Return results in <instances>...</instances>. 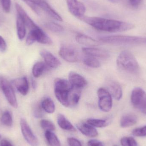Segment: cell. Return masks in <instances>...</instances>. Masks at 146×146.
Segmentation results:
<instances>
[{"label": "cell", "instance_id": "obj_1", "mask_svg": "<svg viewBox=\"0 0 146 146\" xmlns=\"http://www.w3.org/2000/svg\"><path fill=\"white\" fill-rule=\"evenodd\" d=\"M86 24L99 31L110 33L121 32L133 29V24L100 17L82 16L80 18Z\"/></svg>", "mask_w": 146, "mask_h": 146}, {"label": "cell", "instance_id": "obj_2", "mask_svg": "<svg viewBox=\"0 0 146 146\" xmlns=\"http://www.w3.org/2000/svg\"><path fill=\"white\" fill-rule=\"evenodd\" d=\"M54 88L57 100L65 107H70V98L74 88L69 80L57 78L55 80Z\"/></svg>", "mask_w": 146, "mask_h": 146}, {"label": "cell", "instance_id": "obj_3", "mask_svg": "<svg viewBox=\"0 0 146 146\" xmlns=\"http://www.w3.org/2000/svg\"><path fill=\"white\" fill-rule=\"evenodd\" d=\"M116 62L118 68L125 72L135 74L139 71V66L136 58L128 50H123L121 52Z\"/></svg>", "mask_w": 146, "mask_h": 146}, {"label": "cell", "instance_id": "obj_4", "mask_svg": "<svg viewBox=\"0 0 146 146\" xmlns=\"http://www.w3.org/2000/svg\"><path fill=\"white\" fill-rule=\"evenodd\" d=\"M99 40L100 42L113 45L146 44V37L135 36L121 35L105 36L100 37Z\"/></svg>", "mask_w": 146, "mask_h": 146}, {"label": "cell", "instance_id": "obj_5", "mask_svg": "<svg viewBox=\"0 0 146 146\" xmlns=\"http://www.w3.org/2000/svg\"><path fill=\"white\" fill-rule=\"evenodd\" d=\"M36 42L48 45L53 44L51 38L39 27L30 31L27 37V45H31Z\"/></svg>", "mask_w": 146, "mask_h": 146}, {"label": "cell", "instance_id": "obj_6", "mask_svg": "<svg viewBox=\"0 0 146 146\" xmlns=\"http://www.w3.org/2000/svg\"><path fill=\"white\" fill-rule=\"evenodd\" d=\"M131 101L134 107L146 115V93L143 89L137 87L133 90Z\"/></svg>", "mask_w": 146, "mask_h": 146}, {"label": "cell", "instance_id": "obj_7", "mask_svg": "<svg viewBox=\"0 0 146 146\" xmlns=\"http://www.w3.org/2000/svg\"><path fill=\"white\" fill-rule=\"evenodd\" d=\"M98 98V106L104 112H109L112 107V99L110 93L105 88H100L97 92Z\"/></svg>", "mask_w": 146, "mask_h": 146}, {"label": "cell", "instance_id": "obj_8", "mask_svg": "<svg viewBox=\"0 0 146 146\" xmlns=\"http://www.w3.org/2000/svg\"><path fill=\"white\" fill-rule=\"evenodd\" d=\"M0 86L9 104L14 108L18 107V103L13 88L9 82L3 78L0 79Z\"/></svg>", "mask_w": 146, "mask_h": 146}, {"label": "cell", "instance_id": "obj_9", "mask_svg": "<svg viewBox=\"0 0 146 146\" xmlns=\"http://www.w3.org/2000/svg\"><path fill=\"white\" fill-rule=\"evenodd\" d=\"M59 53L60 56L67 62L74 63L79 60V52L74 47L70 44L62 45Z\"/></svg>", "mask_w": 146, "mask_h": 146}, {"label": "cell", "instance_id": "obj_10", "mask_svg": "<svg viewBox=\"0 0 146 146\" xmlns=\"http://www.w3.org/2000/svg\"><path fill=\"white\" fill-rule=\"evenodd\" d=\"M21 129L23 137L31 146H38V139L33 134L26 120L21 118L20 121Z\"/></svg>", "mask_w": 146, "mask_h": 146}, {"label": "cell", "instance_id": "obj_11", "mask_svg": "<svg viewBox=\"0 0 146 146\" xmlns=\"http://www.w3.org/2000/svg\"><path fill=\"white\" fill-rule=\"evenodd\" d=\"M67 4L70 13L79 19L84 16L86 7L82 3L78 0H66Z\"/></svg>", "mask_w": 146, "mask_h": 146}, {"label": "cell", "instance_id": "obj_12", "mask_svg": "<svg viewBox=\"0 0 146 146\" xmlns=\"http://www.w3.org/2000/svg\"><path fill=\"white\" fill-rule=\"evenodd\" d=\"M69 81L74 88L81 90L86 86L87 82L85 78L78 73L74 72L69 73Z\"/></svg>", "mask_w": 146, "mask_h": 146}, {"label": "cell", "instance_id": "obj_13", "mask_svg": "<svg viewBox=\"0 0 146 146\" xmlns=\"http://www.w3.org/2000/svg\"><path fill=\"white\" fill-rule=\"evenodd\" d=\"M107 91L110 93L111 97L117 100L121 99L123 95L122 89L121 85L115 81H108L106 83Z\"/></svg>", "mask_w": 146, "mask_h": 146}, {"label": "cell", "instance_id": "obj_14", "mask_svg": "<svg viewBox=\"0 0 146 146\" xmlns=\"http://www.w3.org/2000/svg\"><path fill=\"white\" fill-rule=\"evenodd\" d=\"M40 54L44 60L46 65L53 68H56L60 66L61 63L58 58L48 50H43L40 52Z\"/></svg>", "mask_w": 146, "mask_h": 146}, {"label": "cell", "instance_id": "obj_15", "mask_svg": "<svg viewBox=\"0 0 146 146\" xmlns=\"http://www.w3.org/2000/svg\"><path fill=\"white\" fill-rule=\"evenodd\" d=\"M15 7L18 13V15L22 19L26 27H27L30 31L38 27L28 16V15L26 13L23 8L19 3H15Z\"/></svg>", "mask_w": 146, "mask_h": 146}, {"label": "cell", "instance_id": "obj_16", "mask_svg": "<svg viewBox=\"0 0 146 146\" xmlns=\"http://www.w3.org/2000/svg\"><path fill=\"white\" fill-rule=\"evenodd\" d=\"M36 5L54 19L58 21H62L61 17L50 7L45 0H39L37 2Z\"/></svg>", "mask_w": 146, "mask_h": 146}, {"label": "cell", "instance_id": "obj_17", "mask_svg": "<svg viewBox=\"0 0 146 146\" xmlns=\"http://www.w3.org/2000/svg\"><path fill=\"white\" fill-rule=\"evenodd\" d=\"M82 51L88 56H92L96 58L106 59L110 57V54L106 50L94 47L83 48Z\"/></svg>", "mask_w": 146, "mask_h": 146}, {"label": "cell", "instance_id": "obj_18", "mask_svg": "<svg viewBox=\"0 0 146 146\" xmlns=\"http://www.w3.org/2000/svg\"><path fill=\"white\" fill-rule=\"evenodd\" d=\"M12 82L20 93L24 96L27 94L29 89V83L26 76L15 79Z\"/></svg>", "mask_w": 146, "mask_h": 146}, {"label": "cell", "instance_id": "obj_19", "mask_svg": "<svg viewBox=\"0 0 146 146\" xmlns=\"http://www.w3.org/2000/svg\"><path fill=\"white\" fill-rule=\"evenodd\" d=\"M77 127L83 135L87 137L93 138L98 135V133L95 128L87 123H80L77 125Z\"/></svg>", "mask_w": 146, "mask_h": 146}, {"label": "cell", "instance_id": "obj_20", "mask_svg": "<svg viewBox=\"0 0 146 146\" xmlns=\"http://www.w3.org/2000/svg\"><path fill=\"white\" fill-rule=\"evenodd\" d=\"M76 40L80 44L88 47H94L100 44V42L84 34H78L76 37Z\"/></svg>", "mask_w": 146, "mask_h": 146}, {"label": "cell", "instance_id": "obj_21", "mask_svg": "<svg viewBox=\"0 0 146 146\" xmlns=\"http://www.w3.org/2000/svg\"><path fill=\"white\" fill-rule=\"evenodd\" d=\"M57 121L58 125L62 129L71 132L76 131V129L74 127L62 114H60L58 115Z\"/></svg>", "mask_w": 146, "mask_h": 146}, {"label": "cell", "instance_id": "obj_22", "mask_svg": "<svg viewBox=\"0 0 146 146\" xmlns=\"http://www.w3.org/2000/svg\"><path fill=\"white\" fill-rule=\"evenodd\" d=\"M138 118L135 115L127 114L122 117L120 121V126L122 128L131 127L137 123Z\"/></svg>", "mask_w": 146, "mask_h": 146}, {"label": "cell", "instance_id": "obj_23", "mask_svg": "<svg viewBox=\"0 0 146 146\" xmlns=\"http://www.w3.org/2000/svg\"><path fill=\"white\" fill-rule=\"evenodd\" d=\"M44 136L50 146H61L60 140L52 131H45Z\"/></svg>", "mask_w": 146, "mask_h": 146}, {"label": "cell", "instance_id": "obj_24", "mask_svg": "<svg viewBox=\"0 0 146 146\" xmlns=\"http://www.w3.org/2000/svg\"><path fill=\"white\" fill-rule=\"evenodd\" d=\"M48 66L45 62H39L34 64L32 69V73L34 77L38 78L41 76L44 71L48 69Z\"/></svg>", "mask_w": 146, "mask_h": 146}, {"label": "cell", "instance_id": "obj_25", "mask_svg": "<svg viewBox=\"0 0 146 146\" xmlns=\"http://www.w3.org/2000/svg\"><path fill=\"white\" fill-rule=\"evenodd\" d=\"M16 27L18 37L20 40H22L25 38L26 33V26L22 19L18 15L16 21Z\"/></svg>", "mask_w": 146, "mask_h": 146}, {"label": "cell", "instance_id": "obj_26", "mask_svg": "<svg viewBox=\"0 0 146 146\" xmlns=\"http://www.w3.org/2000/svg\"><path fill=\"white\" fill-rule=\"evenodd\" d=\"M42 108L45 112L49 114L54 113L55 111V105L53 100L49 98H46L42 101L41 104Z\"/></svg>", "mask_w": 146, "mask_h": 146}, {"label": "cell", "instance_id": "obj_27", "mask_svg": "<svg viewBox=\"0 0 146 146\" xmlns=\"http://www.w3.org/2000/svg\"><path fill=\"white\" fill-rule=\"evenodd\" d=\"M83 62L86 66L92 68H98L101 66L99 61L92 56H87L83 60Z\"/></svg>", "mask_w": 146, "mask_h": 146}, {"label": "cell", "instance_id": "obj_28", "mask_svg": "<svg viewBox=\"0 0 146 146\" xmlns=\"http://www.w3.org/2000/svg\"><path fill=\"white\" fill-rule=\"evenodd\" d=\"M87 123L95 128L104 127L109 124L108 121L104 119H89L87 121Z\"/></svg>", "mask_w": 146, "mask_h": 146}, {"label": "cell", "instance_id": "obj_29", "mask_svg": "<svg viewBox=\"0 0 146 146\" xmlns=\"http://www.w3.org/2000/svg\"><path fill=\"white\" fill-rule=\"evenodd\" d=\"M1 122L3 125L7 127H10L13 123V117L12 115L9 111H4L1 118Z\"/></svg>", "mask_w": 146, "mask_h": 146}, {"label": "cell", "instance_id": "obj_30", "mask_svg": "<svg viewBox=\"0 0 146 146\" xmlns=\"http://www.w3.org/2000/svg\"><path fill=\"white\" fill-rule=\"evenodd\" d=\"M40 126L41 127L46 131H54L56 129L54 124L51 121L47 119H42L40 121Z\"/></svg>", "mask_w": 146, "mask_h": 146}, {"label": "cell", "instance_id": "obj_31", "mask_svg": "<svg viewBox=\"0 0 146 146\" xmlns=\"http://www.w3.org/2000/svg\"><path fill=\"white\" fill-rule=\"evenodd\" d=\"M45 27L54 33H61L63 31L64 29L62 26L54 22H49L44 25Z\"/></svg>", "mask_w": 146, "mask_h": 146}, {"label": "cell", "instance_id": "obj_32", "mask_svg": "<svg viewBox=\"0 0 146 146\" xmlns=\"http://www.w3.org/2000/svg\"><path fill=\"white\" fill-rule=\"evenodd\" d=\"M122 146H139L135 139L132 137H123L121 140Z\"/></svg>", "mask_w": 146, "mask_h": 146}, {"label": "cell", "instance_id": "obj_33", "mask_svg": "<svg viewBox=\"0 0 146 146\" xmlns=\"http://www.w3.org/2000/svg\"><path fill=\"white\" fill-rule=\"evenodd\" d=\"M25 1L36 13L39 15L40 13V9L36 6V3L39 0H22Z\"/></svg>", "mask_w": 146, "mask_h": 146}, {"label": "cell", "instance_id": "obj_34", "mask_svg": "<svg viewBox=\"0 0 146 146\" xmlns=\"http://www.w3.org/2000/svg\"><path fill=\"white\" fill-rule=\"evenodd\" d=\"M132 134L133 135L137 137L146 136V125L134 129Z\"/></svg>", "mask_w": 146, "mask_h": 146}, {"label": "cell", "instance_id": "obj_35", "mask_svg": "<svg viewBox=\"0 0 146 146\" xmlns=\"http://www.w3.org/2000/svg\"><path fill=\"white\" fill-rule=\"evenodd\" d=\"M43 109L41 105H36L33 109V115L36 118H41L44 115Z\"/></svg>", "mask_w": 146, "mask_h": 146}, {"label": "cell", "instance_id": "obj_36", "mask_svg": "<svg viewBox=\"0 0 146 146\" xmlns=\"http://www.w3.org/2000/svg\"><path fill=\"white\" fill-rule=\"evenodd\" d=\"M3 9L6 13H9L11 9V0H0Z\"/></svg>", "mask_w": 146, "mask_h": 146}, {"label": "cell", "instance_id": "obj_37", "mask_svg": "<svg viewBox=\"0 0 146 146\" xmlns=\"http://www.w3.org/2000/svg\"><path fill=\"white\" fill-rule=\"evenodd\" d=\"M67 141L69 146H82L80 141L73 137L68 138Z\"/></svg>", "mask_w": 146, "mask_h": 146}, {"label": "cell", "instance_id": "obj_38", "mask_svg": "<svg viewBox=\"0 0 146 146\" xmlns=\"http://www.w3.org/2000/svg\"><path fill=\"white\" fill-rule=\"evenodd\" d=\"M87 145L88 146H104L103 142L96 139H92L88 141Z\"/></svg>", "mask_w": 146, "mask_h": 146}, {"label": "cell", "instance_id": "obj_39", "mask_svg": "<svg viewBox=\"0 0 146 146\" xmlns=\"http://www.w3.org/2000/svg\"><path fill=\"white\" fill-rule=\"evenodd\" d=\"M143 0H129V4L134 8L139 7L143 1Z\"/></svg>", "mask_w": 146, "mask_h": 146}, {"label": "cell", "instance_id": "obj_40", "mask_svg": "<svg viewBox=\"0 0 146 146\" xmlns=\"http://www.w3.org/2000/svg\"><path fill=\"white\" fill-rule=\"evenodd\" d=\"M7 49V44L4 38L0 36V51L4 52Z\"/></svg>", "mask_w": 146, "mask_h": 146}, {"label": "cell", "instance_id": "obj_41", "mask_svg": "<svg viewBox=\"0 0 146 146\" xmlns=\"http://www.w3.org/2000/svg\"><path fill=\"white\" fill-rule=\"evenodd\" d=\"M107 1L112 3H129V0H107Z\"/></svg>", "mask_w": 146, "mask_h": 146}, {"label": "cell", "instance_id": "obj_42", "mask_svg": "<svg viewBox=\"0 0 146 146\" xmlns=\"http://www.w3.org/2000/svg\"><path fill=\"white\" fill-rule=\"evenodd\" d=\"M1 146H13L7 140H2L0 142Z\"/></svg>", "mask_w": 146, "mask_h": 146}, {"label": "cell", "instance_id": "obj_43", "mask_svg": "<svg viewBox=\"0 0 146 146\" xmlns=\"http://www.w3.org/2000/svg\"><path fill=\"white\" fill-rule=\"evenodd\" d=\"M32 85L34 89H35L36 87V81L33 79L32 80Z\"/></svg>", "mask_w": 146, "mask_h": 146}, {"label": "cell", "instance_id": "obj_44", "mask_svg": "<svg viewBox=\"0 0 146 146\" xmlns=\"http://www.w3.org/2000/svg\"><path fill=\"white\" fill-rule=\"evenodd\" d=\"M1 135H0V139H1Z\"/></svg>", "mask_w": 146, "mask_h": 146}, {"label": "cell", "instance_id": "obj_45", "mask_svg": "<svg viewBox=\"0 0 146 146\" xmlns=\"http://www.w3.org/2000/svg\"></svg>", "mask_w": 146, "mask_h": 146}]
</instances>
